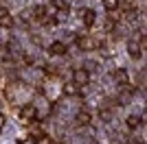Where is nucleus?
<instances>
[{
    "label": "nucleus",
    "instance_id": "7ed1b4c3",
    "mask_svg": "<svg viewBox=\"0 0 147 144\" xmlns=\"http://www.w3.org/2000/svg\"><path fill=\"white\" fill-rule=\"evenodd\" d=\"M51 50H53V53H64L66 48L61 46V44H53V46H51Z\"/></svg>",
    "mask_w": 147,
    "mask_h": 144
},
{
    "label": "nucleus",
    "instance_id": "f257e3e1",
    "mask_svg": "<svg viewBox=\"0 0 147 144\" xmlns=\"http://www.w3.org/2000/svg\"><path fill=\"white\" fill-rule=\"evenodd\" d=\"M75 81H77V83H86V81H88V72L79 70L77 74H75Z\"/></svg>",
    "mask_w": 147,
    "mask_h": 144
},
{
    "label": "nucleus",
    "instance_id": "f03ea898",
    "mask_svg": "<svg viewBox=\"0 0 147 144\" xmlns=\"http://www.w3.org/2000/svg\"><path fill=\"white\" fill-rule=\"evenodd\" d=\"M81 18H84V22H86V24H92V18H94V13H92L90 9H88V11H84V13H81Z\"/></svg>",
    "mask_w": 147,
    "mask_h": 144
},
{
    "label": "nucleus",
    "instance_id": "20e7f679",
    "mask_svg": "<svg viewBox=\"0 0 147 144\" xmlns=\"http://www.w3.org/2000/svg\"><path fill=\"white\" fill-rule=\"evenodd\" d=\"M114 5H117V0H105V7H110V9H112Z\"/></svg>",
    "mask_w": 147,
    "mask_h": 144
}]
</instances>
